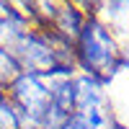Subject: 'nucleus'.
<instances>
[{"mask_svg": "<svg viewBox=\"0 0 129 129\" xmlns=\"http://www.w3.org/2000/svg\"><path fill=\"white\" fill-rule=\"evenodd\" d=\"M72 52H75V67H80L83 75L95 80L111 78L124 62V52L114 31L101 18H85V26L80 36L75 39Z\"/></svg>", "mask_w": 129, "mask_h": 129, "instance_id": "1", "label": "nucleus"}, {"mask_svg": "<svg viewBox=\"0 0 129 129\" xmlns=\"http://www.w3.org/2000/svg\"><path fill=\"white\" fill-rule=\"evenodd\" d=\"M5 98L16 109L21 126L39 129L52 103V88H49V80L41 78V75L21 72L18 78H13L5 85Z\"/></svg>", "mask_w": 129, "mask_h": 129, "instance_id": "2", "label": "nucleus"}, {"mask_svg": "<svg viewBox=\"0 0 129 129\" xmlns=\"http://www.w3.org/2000/svg\"><path fill=\"white\" fill-rule=\"evenodd\" d=\"M83 26H85V13L78 3H59L54 18L49 23V28L54 34H59L62 39H67L70 44H75V39L80 36Z\"/></svg>", "mask_w": 129, "mask_h": 129, "instance_id": "3", "label": "nucleus"}, {"mask_svg": "<svg viewBox=\"0 0 129 129\" xmlns=\"http://www.w3.org/2000/svg\"><path fill=\"white\" fill-rule=\"evenodd\" d=\"M21 75V64L5 47H0V85H8L13 78Z\"/></svg>", "mask_w": 129, "mask_h": 129, "instance_id": "4", "label": "nucleus"}, {"mask_svg": "<svg viewBox=\"0 0 129 129\" xmlns=\"http://www.w3.org/2000/svg\"><path fill=\"white\" fill-rule=\"evenodd\" d=\"M0 129H23V126H21L18 114H16V109L8 103V98L0 101Z\"/></svg>", "mask_w": 129, "mask_h": 129, "instance_id": "5", "label": "nucleus"}, {"mask_svg": "<svg viewBox=\"0 0 129 129\" xmlns=\"http://www.w3.org/2000/svg\"><path fill=\"white\" fill-rule=\"evenodd\" d=\"M5 98V85H0V101Z\"/></svg>", "mask_w": 129, "mask_h": 129, "instance_id": "6", "label": "nucleus"}, {"mask_svg": "<svg viewBox=\"0 0 129 129\" xmlns=\"http://www.w3.org/2000/svg\"><path fill=\"white\" fill-rule=\"evenodd\" d=\"M124 13H129V3H126V10H124Z\"/></svg>", "mask_w": 129, "mask_h": 129, "instance_id": "7", "label": "nucleus"}]
</instances>
